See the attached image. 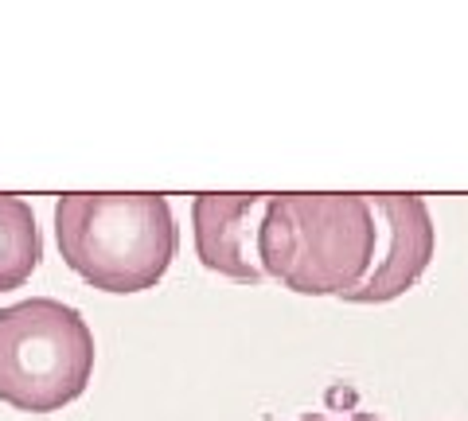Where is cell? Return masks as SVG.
I'll return each mask as SVG.
<instances>
[{"label":"cell","instance_id":"obj_1","mask_svg":"<svg viewBox=\"0 0 468 421\" xmlns=\"http://www.w3.org/2000/svg\"><path fill=\"white\" fill-rule=\"evenodd\" d=\"M58 254L101 293H144L180 250L172 203L156 192H70L55 203Z\"/></svg>","mask_w":468,"mask_h":421},{"label":"cell","instance_id":"obj_2","mask_svg":"<svg viewBox=\"0 0 468 421\" xmlns=\"http://www.w3.org/2000/svg\"><path fill=\"white\" fill-rule=\"evenodd\" d=\"M378 223L367 195H270L258 258L270 281L301 297H347L367 278Z\"/></svg>","mask_w":468,"mask_h":421},{"label":"cell","instance_id":"obj_3","mask_svg":"<svg viewBox=\"0 0 468 421\" xmlns=\"http://www.w3.org/2000/svg\"><path fill=\"white\" fill-rule=\"evenodd\" d=\"M94 336L82 312L51 297L0 309V402L24 414H55L86 395Z\"/></svg>","mask_w":468,"mask_h":421},{"label":"cell","instance_id":"obj_4","mask_svg":"<svg viewBox=\"0 0 468 421\" xmlns=\"http://www.w3.org/2000/svg\"><path fill=\"white\" fill-rule=\"evenodd\" d=\"M378 223L375 261L344 300L351 304H383L402 297L433 258V219L421 195H367Z\"/></svg>","mask_w":468,"mask_h":421},{"label":"cell","instance_id":"obj_5","mask_svg":"<svg viewBox=\"0 0 468 421\" xmlns=\"http://www.w3.org/2000/svg\"><path fill=\"white\" fill-rule=\"evenodd\" d=\"M266 203L270 195H196L192 226L203 266L246 285L266 281L258 258Z\"/></svg>","mask_w":468,"mask_h":421},{"label":"cell","instance_id":"obj_6","mask_svg":"<svg viewBox=\"0 0 468 421\" xmlns=\"http://www.w3.org/2000/svg\"><path fill=\"white\" fill-rule=\"evenodd\" d=\"M43 258V238L27 199L0 192V293L20 289Z\"/></svg>","mask_w":468,"mask_h":421},{"label":"cell","instance_id":"obj_7","mask_svg":"<svg viewBox=\"0 0 468 421\" xmlns=\"http://www.w3.org/2000/svg\"><path fill=\"white\" fill-rule=\"evenodd\" d=\"M301 421H332V417H320V414H309V417H301ZM344 421H383V417H375V414H351Z\"/></svg>","mask_w":468,"mask_h":421}]
</instances>
